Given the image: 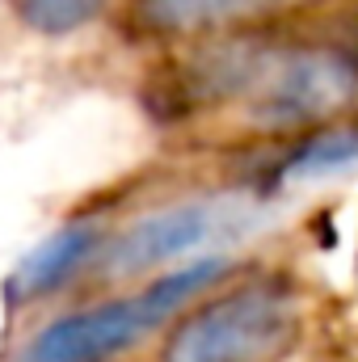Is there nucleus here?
<instances>
[{"instance_id":"nucleus-1","label":"nucleus","mask_w":358,"mask_h":362,"mask_svg":"<svg viewBox=\"0 0 358 362\" xmlns=\"http://www.w3.org/2000/svg\"><path fill=\"white\" fill-rule=\"evenodd\" d=\"M198 81L219 97H245V114L262 131L312 127L358 101V64L337 47H228Z\"/></svg>"},{"instance_id":"nucleus-2","label":"nucleus","mask_w":358,"mask_h":362,"mask_svg":"<svg viewBox=\"0 0 358 362\" xmlns=\"http://www.w3.org/2000/svg\"><path fill=\"white\" fill-rule=\"evenodd\" d=\"M228 257H198L190 266L152 278L135 295L105 299L97 308L59 316L42 325L25 346L17 362H114L122 358L135 341H144L152 329H161L169 316L190 308L207 286H215L228 274Z\"/></svg>"},{"instance_id":"nucleus-3","label":"nucleus","mask_w":358,"mask_h":362,"mask_svg":"<svg viewBox=\"0 0 358 362\" xmlns=\"http://www.w3.org/2000/svg\"><path fill=\"white\" fill-rule=\"evenodd\" d=\"M304 337V312L282 282H241L169 333L161 362H287Z\"/></svg>"},{"instance_id":"nucleus-4","label":"nucleus","mask_w":358,"mask_h":362,"mask_svg":"<svg viewBox=\"0 0 358 362\" xmlns=\"http://www.w3.org/2000/svg\"><path fill=\"white\" fill-rule=\"evenodd\" d=\"M249 215L253 211L236 198H190L178 206L152 211L101 249V270L118 274V278H135V274L161 270L169 262L190 266V262H198L194 257L198 249L236 236L249 223Z\"/></svg>"},{"instance_id":"nucleus-5","label":"nucleus","mask_w":358,"mask_h":362,"mask_svg":"<svg viewBox=\"0 0 358 362\" xmlns=\"http://www.w3.org/2000/svg\"><path fill=\"white\" fill-rule=\"evenodd\" d=\"M287 0H135V13L156 34H215L266 17Z\"/></svg>"},{"instance_id":"nucleus-6","label":"nucleus","mask_w":358,"mask_h":362,"mask_svg":"<svg viewBox=\"0 0 358 362\" xmlns=\"http://www.w3.org/2000/svg\"><path fill=\"white\" fill-rule=\"evenodd\" d=\"M93 253H101V249H97V228H93V223L59 228L51 240H42V245L21 262V270H17V278H13V291H17L21 299L47 295V291H55L64 278H72Z\"/></svg>"},{"instance_id":"nucleus-7","label":"nucleus","mask_w":358,"mask_h":362,"mask_svg":"<svg viewBox=\"0 0 358 362\" xmlns=\"http://www.w3.org/2000/svg\"><path fill=\"white\" fill-rule=\"evenodd\" d=\"M105 4L110 0H21L17 17L38 34L59 38V34H76L81 25L97 21L105 13Z\"/></svg>"},{"instance_id":"nucleus-8","label":"nucleus","mask_w":358,"mask_h":362,"mask_svg":"<svg viewBox=\"0 0 358 362\" xmlns=\"http://www.w3.org/2000/svg\"><path fill=\"white\" fill-rule=\"evenodd\" d=\"M358 156V131H325L316 135L312 144H304L295 156H291V173H325V169H337V165H350Z\"/></svg>"}]
</instances>
